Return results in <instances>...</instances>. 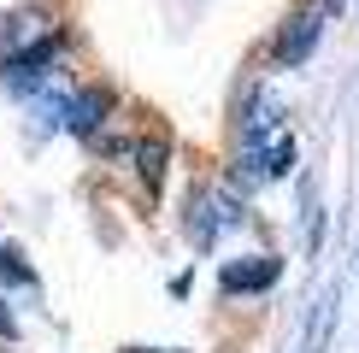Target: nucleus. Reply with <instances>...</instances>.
I'll list each match as a JSON object with an SVG mask.
<instances>
[{
  "instance_id": "f257e3e1",
  "label": "nucleus",
  "mask_w": 359,
  "mask_h": 353,
  "mask_svg": "<svg viewBox=\"0 0 359 353\" xmlns=\"http://www.w3.org/2000/svg\"><path fill=\"white\" fill-rule=\"evenodd\" d=\"M53 59H59V36H48L41 48L29 41L24 53H6V59H0V83H6V88H29V83H48V77H53Z\"/></svg>"
},
{
  "instance_id": "f03ea898",
  "label": "nucleus",
  "mask_w": 359,
  "mask_h": 353,
  "mask_svg": "<svg viewBox=\"0 0 359 353\" xmlns=\"http://www.w3.org/2000/svg\"><path fill=\"white\" fill-rule=\"evenodd\" d=\"M283 277V259H271V254H248V259H230L218 271V289L224 294H259V289H271Z\"/></svg>"
},
{
  "instance_id": "7ed1b4c3",
  "label": "nucleus",
  "mask_w": 359,
  "mask_h": 353,
  "mask_svg": "<svg viewBox=\"0 0 359 353\" xmlns=\"http://www.w3.org/2000/svg\"><path fill=\"white\" fill-rule=\"evenodd\" d=\"M318 29H324V12L318 6H301L289 24H283V36H277V59H283V65H301V59L312 53V41H318Z\"/></svg>"
},
{
  "instance_id": "20e7f679",
  "label": "nucleus",
  "mask_w": 359,
  "mask_h": 353,
  "mask_svg": "<svg viewBox=\"0 0 359 353\" xmlns=\"http://www.w3.org/2000/svg\"><path fill=\"white\" fill-rule=\"evenodd\" d=\"M107 112H112V95H107V88H83V95H71L65 130H77V136H95V130L107 124Z\"/></svg>"
},
{
  "instance_id": "39448f33",
  "label": "nucleus",
  "mask_w": 359,
  "mask_h": 353,
  "mask_svg": "<svg viewBox=\"0 0 359 353\" xmlns=\"http://www.w3.org/2000/svg\"><path fill=\"white\" fill-rule=\"evenodd\" d=\"M289 159H294V141L289 136H277V141H265V147H242V171L248 176H283V171H289Z\"/></svg>"
},
{
  "instance_id": "423d86ee",
  "label": "nucleus",
  "mask_w": 359,
  "mask_h": 353,
  "mask_svg": "<svg viewBox=\"0 0 359 353\" xmlns=\"http://www.w3.org/2000/svg\"><path fill=\"white\" fill-rule=\"evenodd\" d=\"M165 159H171L165 136H142V141H136V171H142V183H147V188L165 183Z\"/></svg>"
},
{
  "instance_id": "0eeeda50",
  "label": "nucleus",
  "mask_w": 359,
  "mask_h": 353,
  "mask_svg": "<svg viewBox=\"0 0 359 353\" xmlns=\"http://www.w3.org/2000/svg\"><path fill=\"white\" fill-rule=\"evenodd\" d=\"M189 235H194L201 247L218 235V218H212V195H194V200H189Z\"/></svg>"
},
{
  "instance_id": "6e6552de",
  "label": "nucleus",
  "mask_w": 359,
  "mask_h": 353,
  "mask_svg": "<svg viewBox=\"0 0 359 353\" xmlns=\"http://www.w3.org/2000/svg\"><path fill=\"white\" fill-rule=\"evenodd\" d=\"M0 277H6V283H36L29 265H18V247H0Z\"/></svg>"
},
{
  "instance_id": "1a4fd4ad",
  "label": "nucleus",
  "mask_w": 359,
  "mask_h": 353,
  "mask_svg": "<svg viewBox=\"0 0 359 353\" xmlns=\"http://www.w3.org/2000/svg\"><path fill=\"white\" fill-rule=\"evenodd\" d=\"M318 12H324V18H336V12H341V0H324V6H318Z\"/></svg>"
}]
</instances>
